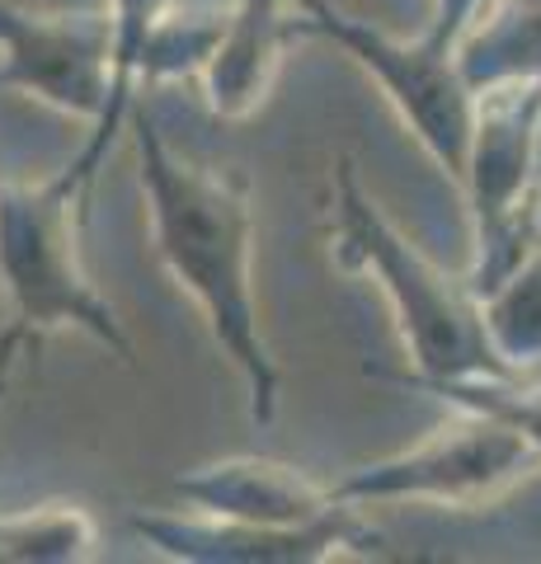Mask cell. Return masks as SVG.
Here are the masks:
<instances>
[{
	"instance_id": "5",
	"label": "cell",
	"mask_w": 541,
	"mask_h": 564,
	"mask_svg": "<svg viewBox=\"0 0 541 564\" xmlns=\"http://www.w3.org/2000/svg\"><path fill=\"white\" fill-rule=\"evenodd\" d=\"M0 85L39 99L43 109L90 122L72 174L95 184L99 161L118 137L113 128V29L104 14L29 10L0 0Z\"/></svg>"
},
{
	"instance_id": "1",
	"label": "cell",
	"mask_w": 541,
	"mask_h": 564,
	"mask_svg": "<svg viewBox=\"0 0 541 564\" xmlns=\"http://www.w3.org/2000/svg\"><path fill=\"white\" fill-rule=\"evenodd\" d=\"M132 147L155 254L194 296L226 362L236 367L255 423H273L283 367L259 325L255 296V198L240 170L198 165L170 147L161 122L132 104Z\"/></svg>"
},
{
	"instance_id": "15",
	"label": "cell",
	"mask_w": 541,
	"mask_h": 564,
	"mask_svg": "<svg viewBox=\"0 0 541 564\" xmlns=\"http://www.w3.org/2000/svg\"><path fill=\"white\" fill-rule=\"evenodd\" d=\"M485 6H490V0H429L424 39L439 43L443 52H457V43L466 39V29L480 20Z\"/></svg>"
},
{
	"instance_id": "6",
	"label": "cell",
	"mask_w": 541,
	"mask_h": 564,
	"mask_svg": "<svg viewBox=\"0 0 541 564\" xmlns=\"http://www.w3.org/2000/svg\"><path fill=\"white\" fill-rule=\"evenodd\" d=\"M541 470V452L513 423L495 414L457 410L443 429L377 462H363L335 480V494L354 508L372 503H439L485 508Z\"/></svg>"
},
{
	"instance_id": "13",
	"label": "cell",
	"mask_w": 541,
	"mask_h": 564,
	"mask_svg": "<svg viewBox=\"0 0 541 564\" xmlns=\"http://www.w3.org/2000/svg\"><path fill=\"white\" fill-rule=\"evenodd\" d=\"M226 10L221 6H170L161 14V24L151 29V39H147L142 85L203 80V70H207V62H213V52L221 43Z\"/></svg>"
},
{
	"instance_id": "10",
	"label": "cell",
	"mask_w": 541,
	"mask_h": 564,
	"mask_svg": "<svg viewBox=\"0 0 541 564\" xmlns=\"http://www.w3.org/2000/svg\"><path fill=\"white\" fill-rule=\"evenodd\" d=\"M480 321L495 358L513 377H541V245L480 292Z\"/></svg>"
},
{
	"instance_id": "2",
	"label": "cell",
	"mask_w": 541,
	"mask_h": 564,
	"mask_svg": "<svg viewBox=\"0 0 541 564\" xmlns=\"http://www.w3.org/2000/svg\"><path fill=\"white\" fill-rule=\"evenodd\" d=\"M329 254L339 269L372 278L391 306V321L405 348L410 372L419 381L452 377H490L509 367L495 358L490 334L480 321V296L470 292L466 273L452 278L439 269L400 226L381 212V203L358 180V165L339 155L329 174Z\"/></svg>"
},
{
	"instance_id": "11",
	"label": "cell",
	"mask_w": 541,
	"mask_h": 564,
	"mask_svg": "<svg viewBox=\"0 0 541 564\" xmlns=\"http://www.w3.org/2000/svg\"><path fill=\"white\" fill-rule=\"evenodd\" d=\"M99 555V522L80 503L0 513V564H85Z\"/></svg>"
},
{
	"instance_id": "7",
	"label": "cell",
	"mask_w": 541,
	"mask_h": 564,
	"mask_svg": "<svg viewBox=\"0 0 541 564\" xmlns=\"http://www.w3.org/2000/svg\"><path fill=\"white\" fill-rule=\"evenodd\" d=\"M128 527L142 536L155 555L180 564H325V560H381L391 555L368 522L363 508L344 503L321 522L306 527H259L236 518L194 513V508H174V513H132Z\"/></svg>"
},
{
	"instance_id": "12",
	"label": "cell",
	"mask_w": 541,
	"mask_h": 564,
	"mask_svg": "<svg viewBox=\"0 0 541 564\" xmlns=\"http://www.w3.org/2000/svg\"><path fill=\"white\" fill-rule=\"evenodd\" d=\"M381 381L400 386V391H424L439 395L452 410H476V414H495L504 423L528 437L541 452V377H452V381H419V377H391V372H372Z\"/></svg>"
},
{
	"instance_id": "4",
	"label": "cell",
	"mask_w": 541,
	"mask_h": 564,
	"mask_svg": "<svg viewBox=\"0 0 541 564\" xmlns=\"http://www.w3.org/2000/svg\"><path fill=\"white\" fill-rule=\"evenodd\" d=\"M292 6H296V33L339 47L381 90L391 113L419 141V151L452 184H462L470 128H476V90L462 76L457 52H443L424 33H414V39L387 33L381 24L363 20V14L339 10L335 0H292Z\"/></svg>"
},
{
	"instance_id": "8",
	"label": "cell",
	"mask_w": 541,
	"mask_h": 564,
	"mask_svg": "<svg viewBox=\"0 0 541 564\" xmlns=\"http://www.w3.org/2000/svg\"><path fill=\"white\" fill-rule=\"evenodd\" d=\"M170 489L194 513L259 527H306L344 508L335 480L325 485L288 462H273V456H221V462L184 470Z\"/></svg>"
},
{
	"instance_id": "16",
	"label": "cell",
	"mask_w": 541,
	"mask_h": 564,
	"mask_svg": "<svg viewBox=\"0 0 541 564\" xmlns=\"http://www.w3.org/2000/svg\"><path fill=\"white\" fill-rule=\"evenodd\" d=\"M33 344V334L24 329V325H6L0 329V400H6V391H10V377H14V367H20V352Z\"/></svg>"
},
{
	"instance_id": "3",
	"label": "cell",
	"mask_w": 541,
	"mask_h": 564,
	"mask_svg": "<svg viewBox=\"0 0 541 564\" xmlns=\"http://www.w3.org/2000/svg\"><path fill=\"white\" fill-rule=\"evenodd\" d=\"M85 203L90 184H80L72 170L39 184H0V292L10 321L24 325L33 339L72 329L137 367L132 334L85 269Z\"/></svg>"
},
{
	"instance_id": "14",
	"label": "cell",
	"mask_w": 541,
	"mask_h": 564,
	"mask_svg": "<svg viewBox=\"0 0 541 564\" xmlns=\"http://www.w3.org/2000/svg\"><path fill=\"white\" fill-rule=\"evenodd\" d=\"M174 0H109V29H113V128L132 118V104L142 99V52L151 29Z\"/></svg>"
},
{
	"instance_id": "17",
	"label": "cell",
	"mask_w": 541,
	"mask_h": 564,
	"mask_svg": "<svg viewBox=\"0 0 541 564\" xmlns=\"http://www.w3.org/2000/svg\"><path fill=\"white\" fill-rule=\"evenodd\" d=\"M537 188H541V132H537Z\"/></svg>"
},
{
	"instance_id": "9",
	"label": "cell",
	"mask_w": 541,
	"mask_h": 564,
	"mask_svg": "<svg viewBox=\"0 0 541 564\" xmlns=\"http://www.w3.org/2000/svg\"><path fill=\"white\" fill-rule=\"evenodd\" d=\"M302 33H296L292 0H236L226 10L221 43L198 80L213 118L246 122L264 109L278 70H283V52Z\"/></svg>"
}]
</instances>
